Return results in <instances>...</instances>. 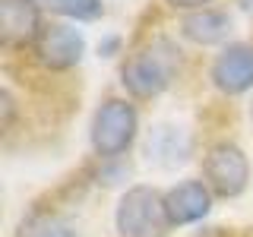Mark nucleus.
Listing matches in <instances>:
<instances>
[{"label": "nucleus", "instance_id": "obj_2", "mask_svg": "<svg viewBox=\"0 0 253 237\" xmlns=\"http://www.w3.org/2000/svg\"><path fill=\"white\" fill-rule=\"evenodd\" d=\"M139 133V114L130 98H105L92 114L89 142L101 161H117L130 152Z\"/></svg>", "mask_w": 253, "mask_h": 237}, {"label": "nucleus", "instance_id": "obj_1", "mask_svg": "<svg viewBox=\"0 0 253 237\" xmlns=\"http://www.w3.org/2000/svg\"><path fill=\"white\" fill-rule=\"evenodd\" d=\"M180 73V51L168 38H155L152 44L139 47L121 67V82L133 98H158L171 89Z\"/></svg>", "mask_w": 253, "mask_h": 237}, {"label": "nucleus", "instance_id": "obj_5", "mask_svg": "<svg viewBox=\"0 0 253 237\" xmlns=\"http://www.w3.org/2000/svg\"><path fill=\"white\" fill-rule=\"evenodd\" d=\"M209 79L221 95H244L253 89V44L231 41L215 54Z\"/></svg>", "mask_w": 253, "mask_h": 237}, {"label": "nucleus", "instance_id": "obj_14", "mask_svg": "<svg viewBox=\"0 0 253 237\" xmlns=\"http://www.w3.org/2000/svg\"><path fill=\"white\" fill-rule=\"evenodd\" d=\"M117 47H121V38H117V35H108L105 41L98 44V54H105V57H114Z\"/></svg>", "mask_w": 253, "mask_h": 237}, {"label": "nucleus", "instance_id": "obj_7", "mask_svg": "<svg viewBox=\"0 0 253 237\" xmlns=\"http://www.w3.org/2000/svg\"><path fill=\"white\" fill-rule=\"evenodd\" d=\"M42 29L44 22L38 0H0V41H3V47H35Z\"/></svg>", "mask_w": 253, "mask_h": 237}, {"label": "nucleus", "instance_id": "obj_3", "mask_svg": "<svg viewBox=\"0 0 253 237\" xmlns=\"http://www.w3.org/2000/svg\"><path fill=\"white\" fill-rule=\"evenodd\" d=\"M117 237H165L171 228L165 193L152 184H133L126 187L114 209Z\"/></svg>", "mask_w": 253, "mask_h": 237}, {"label": "nucleus", "instance_id": "obj_4", "mask_svg": "<svg viewBox=\"0 0 253 237\" xmlns=\"http://www.w3.org/2000/svg\"><path fill=\"white\" fill-rule=\"evenodd\" d=\"M203 177L206 187L221 199L241 196L250 184V161L237 142H215L203 158Z\"/></svg>", "mask_w": 253, "mask_h": 237}, {"label": "nucleus", "instance_id": "obj_12", "mask_svg": "<svg viewBox=\"0 0 253 237\" xmlns=\"http://www.w3.org/2000/svg\"><path fill=\"white\" fill-rule=\"evenodd\" d=\"M51 13L63 16L73 22H95L105 16V3L101 0H42Z\"/></svg>", "mask_w": 253, "mask_h": 237}, {"label": "nucleus", "instance_id": "obj_15", "mask_svg": "<svg viewBox=\"0 0 253 237\" xmlns=\"http://www.w3.org/2000/svg\"><path fill=\"white\" fill-rule=\"evenodd\" d=\"M237 3H241V6H244L247 13H253V0H237Z\"/></svg>", "mask_w": 253, "mask_h": 237}, {"label": "nucleus", "instance_id": "obj_8", "mask_svg": "<svg viewBox=\"0 0 253 237\" xmlns=\"http://www.w3.org/2000/svg\"><path fill=\"white\" fill-rule=\"evenodd\" d=\"M142 152H146L149 164H155V168H162V171H174V168H180V164H187L190 152H193V139H190V133L177 123H155L152 130L146 133Z\"/></svg>", "mask_w": 253, "mask_h": 237}, {"label": "nucleus", "instance_id": "obj_10", "mask_svg": "<svg viewBox=\"0 0 253 237\" xmlns=\"http://www.w3.org/2000/svg\"><path fill=\"white\" fill-rule=\"evenodd\" d=\"M180 32H184L187 41L200 44V47H212L228 41V32H231V16L221 13V10H196L187 13L184 22H180Z\"/></svg>", "mask_w": 253, "mask_h": 237}, {"label": "nucleus", "instance_id": "obj_6", "mask_svg": "<svg viewBox=\"0 0 253 237\" xmlns=\"http://www.w3.org/2000/svg\"><path fill=\"white\" fill-rule=\"evenodd\" d=\"M83 54H85L83 32L73 26H63V22L44 26L35 41V60L44 70H70L83 60Z\"/></svg>", "mask_w": 253, "mask_h": 237}, {"label": "nucleus", "instance_id": "obj_11", "mask_svg": "<svg viewBox=\"0 0 253 237\" xmlns=\"http://www.w3.org/2000/svg\"><path fill=\"white\" fill-rule=\"evenodd\" d=\"M16 237H79L76 228L70 221H63L57 215H44V212H35L19 225V234Z\"/></svg>", "mask_w": 253, "mask_h": 237}, {"label": "nucleus", "instance_id": "obj_9", "mask_svg": "<svg viewBox=\"0 0 253 237\" xmlns=\"http://www.w3.org/2000/svg\"><path fill=\"white\" fill-rule=\"evenodd\" d=\"M212 190L206 187V180H180L165 190V209H168L171 228H184L196 225L209 215L212 209Z\"/></svg>", "mask_w": 253, "mask_h": 237}, {"label": "nucleus", "instance_id": "obj_13", "mask_svg": "<svg viewBox=\"0 0 253 237\" xmlns=\"http://www.w3.org/2000/svg\"><path fill=\"white\" fill-rule=\"evenodd\" d=\"M174 10H206V3H212V0H168Z\"/></svg>", "mask_w": 253, "mask_h": 237}]
</instances>
